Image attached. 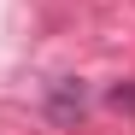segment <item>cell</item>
Wrapping results in <instances>:
<instances>
[{"label":"cell","instance_id":"obj_2","mask_svg":"<svg viewBox=\"0 0 135 135\" xmlns=\"http://www.w3.org/2000/svg\"><path fill=\"white\" fill-rule=\"evenodd\" d=\"M106 106H118V112H135V82H118L106 94Z\"/></svg>","mask_w":135,"mask_h":135},{"label":"cell","instance_id":"obj_1","mask_svg":"<svg viewBox=\"0 0 135 135\" xmlns=\"http://www.w3.org/2000/svg\"><path fill=\"white\" fill-rule=\"evenodd\" d=\"M82 112H88V88H82V82L65 76V82L47 88V118H53V123H76Z\"/></svg>","mask_w":135,"mask_h":135}]
</instances>
